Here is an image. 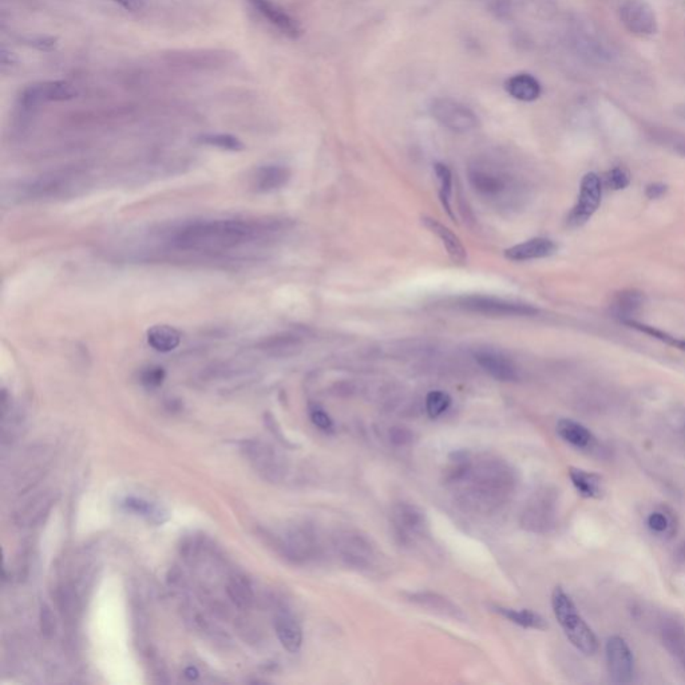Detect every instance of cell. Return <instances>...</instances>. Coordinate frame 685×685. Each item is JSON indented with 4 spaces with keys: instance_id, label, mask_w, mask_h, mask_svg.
I'll return each instance as SVG.
<instances>
[{
    "instance_id": "e575fe53",
    "label": "cell",
    "mask_w": 685,
    "mask_h": 685,
    "mask_svg": "<svg viewBox=\"0 0 685 685\" xmlns=\"http://www.w3.org/2000/svg\"><path fill=\"white\" fill-rule=\"evenodd\" d=\"M39 625H40L42 635L46 638H52L57 633V619H55V614L51 609L50 605H47V604H42V607H40Z\"/></svg>"
},
{
    "instance_id": "5b68a950",
    "label": "cell",
    "mask_w": 685,
    "mask_h": 685,
    "mask_svg": "<svg viewBox=\"0 0 685 685\" xmlns=\"http://www.w3.org/2000/svg\"><path fill=\"white\" fill-rule=\"evenodd\" d=\"M457 307L463 311L485 315L490 317H522L538 313L534 307L509 300L491 296H463L455 301Z\"/></svg>"
},
{
    "instance_id": "4dcf8cb0",
    "label": "cell",
    "mask_w": 685,
    "mask_h": 685,
    "mask_svg": "<svg viewBox=\"0 0 685 685\" xmlns=\"http://www.w3.org/2000/svg\"><path fill=\"white\" fill-rule=\"evenodd\" d=\"M623 323L625 325H628V327H631V328H635V329L643 332V334H647L649 336L655 337V339L660 340V341L668 344V346H672V347H676V349L685 351V340H683V339H677V337L672 336V335H669V334H667V332H664L661 329H657L655 327L638 323V322H636L633 319L625 320Z\"/></svg>"
},
{
    "instance_id": "ba28073f",
    "label": "cell",
    "mask_w": 685,
    "mask_h": 685,
    "mask_svg": "<svg viewBox=\"0 0 685 685\" xmlns=\"http://www.w3.org/2000/svg\"><path fill=\"white\" fill-rule=\"evenodd\" d=\"M605 653L611 680L617 684L631 683L635 672V659L632 650L623 637H609L605 645Z\"/></svg>"
},
{
    "instance_id": "836d02e7",
    "label": "cell",
    "mask_w": 685,
    "mask_h": 685,
    "mask_svg": "<svg viewBox=\"0 0 685 685\" xmlns=\"http://www.w3.org/2000/svg\"><path fill=\"white\" fill-rule=\"evenodd\" d=\"M435 175L438 181H439V187H439L440 199L443 201V205L447 209V212L451 214V209H450V197H451V187H452L451 172L446 165L436 163Z\"/></svg>"
},
{
    "instance_id": "484cf974",
    "label": "cell",
    "mask_w": 685,
    "mask_h": 685,
    "mask_svg": "<svg viewBox=\"0 0 685 685\" xmlns=\"http://www.w3.org/2000/svg\"><path fill=\"white\" fill-rule=\"evenodd\" d=\"M411 601L415 602V604H419L421 607H424L430 611H436V613H440L443 616H449V617H452V619H461L463 620V614H462V611L455 605L452 604L450 599L447 598L442 597V596H438V595H434V593H416V595H411Z\"/></svg>"
},
{
    "instance_id": "ffe728a7",
    "label": "cell",
    "mask_w": 685,
    "mask_h": 685,
    "mask_svg": "<svg viewBox=\"0 0 685 685\" xmlns=\"http://www.w3.org/2000/svg\"><path fill=\"white\" fill-rule=\"evenodd\" d=\"M424 225L438 236L449 253L450 259L457 264H464L467 253L459 240V237L452 233L446 225L440 224L434 218H424Z\"/></svg>"
},
{
    "instance_id": "d6a6232c",
    "label": "cell",
    "mask_w": 685,
    "mask_h": 685,
    "mask_svg": "<svg viewBox=\"0 0 685 685\" xmlns=\"http://www.w3.org/2000/svg\"><path fill=\"white\" fill-rule=\"evenodd\" d=\"M202 144L216 146L220 149L230 150V151H240L244 149V144L230 134H205L199 138Z\"/></svg>"
},
{
    "instance_id": "d590c367",
    "label": "cell",
    "mask_w": 685,
    "mask_h": 685,
    "mask_svg": "<svg viewBox=\"0 0 685 685\" xmlns=\"http://www.w3.org/2000/svg\"><path fill=\"white\" fill-rule=\"evenodd\" d=\"M605 185L611 190H623L631 184V175L623 168H613L604 177Z\"/></svg>"
},
{
    "instance_id": "277c9868",
    "label": "cell",
    "mask_w": 685,
    "mask_h": 685,
    "mask_svg": "<svg viewBox=\"0 0 685 685\" xmlns=\"http://www.w3.org/2000/svg\"><path fill=\"white\" fill-rule=\"evenodd\" d=\"M551 607L572 645L585 656H593L598 649L597 637L577 611L573 599L560 586L551 593Z\"/></svg>"
},
{
    "instance_id": "8fae6325",
    "label": "cell",
    "mask_w": 685,
    "mask_h": 685,
    "mask_svg": "<svg viewBox=\"0 0 685 685\" xmlns=\"http://www.w3.org/2000/svg\"><path fill=\"white\" fill-rule=\"evenodd\" d=\"M76 95H78V91L73 85L63 81H54V82L31 85L25 88L21 97V102L25 109H30L42 102H63V100H74Z\"/></svg>"
},
{
    "instance_id": "ee69618b",
    "label": "cell",
    "mask_w": 685,
    "mask_h": 685,
    "mask_svg": "<svg viewBox=\"0 0 685 685\" xmlns=\"http://www.w3.org/2000/svg\"><path fill=\"white\" fill-rule=\"evenodd\" d=\"M18 62V58L16 55L13 54V51L7 50L4 46H1L0 49V64H1V69L6 70V69H11Z\"/></svg>"
},
{
    "instance_id": "9c48e42d",
    "label": "cell",
    "mask_w": 685,
    "mask_h": 685,
    "mask_svg": "<svg viewBox=\"0 0 685 685\" xmlns=\"http://www.w3.org/2000/svg\"><path fill=\"white\" fill-rule=\"evenodd\" d=\"M335 546L341 558L349 565L367 569L375 560V549L371 541L358 532L347 530L336 536Z\"/></svg>"
},
{
    "instance_id": "c3c4849f",
    "label": "cell",
    "mask_w": 685,
    "mask_h": 685,
    "mask_svg": "<svg viewBox=\"0 0 685 685\" xmlns=\"http://www.w3.org/2000/svg\"><path fill=\"white\" fill-rule=\"evenodd\" d=\"M684 115H685V114H684Z\"/></svg>"
},
{
    "instance_id": "2e32d148",
    "label": "cell",
    "mask_w": 685,
    "mask_h": 685,
    "mask_svg": "<svg viewBox=\"0 0 685 685\" xmlns=\"http://www.w3.org/2000/svg\"><path fill=\"white\" fill-rule=\"evenodd\" d=\"M556 252L557 245L554 241L545 237H536L505 250V256L511 262H529L550 257Z\"/></svg>"
},
{
    "instance_id": "cb8c5ba5",
    "label": "cell",
    "mask_w": 685,
    "mask_h": 685,
    "mask_svg": "<svg viewBox=\"0 0 685 685\" xmlns=\"http://www.w3.org/2000/svg\"><path fill=\"white\" fill-rule=\"evenodd\" d=\"M148 343L151 349L166 353L180 346L181 334L170 325H153L148 331Z\"/></svg>"
},
{
    "instance_id": "7dc6e473",
    "label": "cell",
    "mask_w": 685,
    "mask_h": 685,
    "mask_svg": "<svg viewBox=\"0 0 685 685\" xmlns=\"http://www.w3.org/2000/svg\"><path fill=\"white\" fill-rule=\"evenodd\" d=\"M677 557H679V560H681L683 562H685V542L683 544V545H681V546H680V548H679V550H677Z\"/></svg>"
},
{
    "instance_id": "7402d4cb",
    "label": "cell",
    "mask_w": 685,
    "mask_h": 685,
    "mask_svg": "<svg viewBox=\"0 0 685 685\" xmlns=\"http://www.w3.org/2000/svg\"><path fill=\"white\" fill-rule=\"evenodd\" d=\"M506 90L513 98L533 102L541 95V85L533 75L517 74L506 82Z\"/></svg>"
},
{
    "instance_id": "5bb4252c",
    "label": "cell",
    "mask_w": 685,
    "mask_h": 685,
    "mask_svg": "<svg viewBox=\"0 0 685 685\" xmlns=\"http://www.w3.org/2000/svg\"><path fill=\"white\" fill-rule=\"evenodd\" d=\"M250 7L262 18L277 28L281 34L291 39H298L301 35L299 23L288 15L281 7L274 4L272 0H247Z\"/></svg>"
},
{
    "instance_id": "6da1fadb",
    "label": "cell",
    "mask_w": 685,
    "mask_h": 685,
    "mask_svg": "<svg viewBox=\"0 0 685 685\" xmlns=\"http://www.w3.org/2000/svg\"><path fill=\"white\" fill-rule=\"evenodd\" d=\"M446 481L466 508L490 513L510 498L515 474L508 462L497 457L462 451L451 459Z\"/></svg>"
},
{
    "instance_id": "8992f818",
    "label": "cell",
    "mask_w": 685,
    "mask_h": 685,
    "mask_svg": "<svg viewBox=\"0 0 685 685\" xmlns=\"http://www.w3.org/2000/svg\"><path fill=\"white\" fill-rule=\"evenodd\" d=\"M430 112L440 125L454 133H470L479 126V119L474 112L457 100L436 98L431 102Z\"/></svg>"
},
{
    "instance_id": "7bdbcfd3",
    "label": "cell",
    "mask_w": 685,
    "mask_h": 685,
    "mask_svg": "<svg viewBox=\"0 0 685 685\" xmlns=\"http://www.w3.org/2000/svg\"><path fill=\"white\" fill-rule=\"evenodd\" d=\"M668 192V187L665 184H660V182H655V184H649L648 187H645V196L648 197L649 199H659L665 196Z\"/></svg>"
},
{
    "instance_id": "4fadbf2b",
    "label": "cell",
    "mask_w": 685,
    "mask_h": 685,
    "mask_svg": "<svg viewBox=\"0 0 685 685\" xmlns=\"http://www.w3.org/2000/svg\"><path fill=\"white\" fill-rule=\"evenodd\" d=\"M621 21L625 27L638 35H650L657 30L656 16L647 3L632 0L623 4L621 8Z\"/></svg>"
},
{
    "instance_id": "44dd1931",
    "label": "cell",
    "mask_w": 685,
    "mask_h": 685,
    "mask_svg": "<svg viewBox=\"0 0 685 685\" xmlns=\"http://www.w3.org/2000/svg\"><path fill=\"white\" fill-rule=\"evenodd\" d=\"M569 478L578 491V494L584 498L598 499L604 496V482L602 476L596 473H590L582 469L570 467Z\"/></svg>"
},
{
    "instance_id": "9a60e30c",
    "label": "cell",
    "mask_w": 685,
    "mask_h": 685,
    "mask_svg": "<svg viewBox=\"0 0 685 685\" xmlns=\"http://www.w3.org/2000/svg\"><path fill=\"white\" fill-rule=\"evenodd\" d=\"M474 358L479 367L499 382H515L518 380V371L514 363L496 349H478Z\"/></svg>"
},
{
    "instance_id": "7c38bea8",
    "label": "cell",
    "mask_w": 685,
    "mask_h": 685,
    "mask_svg": "<svg viewBox=\"0 0 685 685\" xmlns=\"http://www.w3.org/2000/svg\"><path fill=\"white\" fill-rule=\"evenodd\" d=\"M392 523L399 537L404 541L423 536L427 529L424 511L411 503H399L394 508Z\"/></svg>"
},
{
    "instance_id": "f1b7e54d",
    "label": "cell",
    "mask_w": 685,
    "mask_h": 685,
    "mask_svg": "<svg viewBox=\"0 0 685 685\" xmlns=\"http://www.w3.org/2000/svg\"><path fill=\"white\" fill-rule=\"evenodd\" d=\"M124 506L129 511L136 513L138 515L146 517L150 521L156 523H163L168 520V513L163 508L153 505L145 499L129 497L124 500Z\"/></svg>"
},
{
    "instance_id": "60d3db41",
    "label": "cell",
    "mask_w": 685,
    "mask_h": 685,
    "mask_svg": "<svg viewBox=\"0 0 685 685\" xmlns=\"http://www.w3.org/2000/svg\"><path fill=\"white\" fill-rule=\"evenodd\" d=\"M27 45L40 51L54 50L58 45V40L52 37H30L27 40Z\"/></svg>"
},
{
    "instance_id": "f546056e",
    "label": "cell",
    "mask_w": 685,
    "mask_h": 685,
    "mask_svg": "<svg viewBox=\"0 0 685 685\" xmlns=\"http://www.w3.org/2000/svg\"><path fill=\"white\" fill-rule=\"evenodd\" d=\"M226 593L240 609H248L253 602V592L241 578H232L226 585Z\"/></svg>"
},
{
    "instance_id": "74e56055",
    "label": "cell",
    "mask_w": 685,
    "mask_h": 685,
    "mask_svg": "<svg viewBox=\"0 0 685 685\" xmlns=\"http://www.w3.org/2000/svg\"><path fill=\"white\" fill-rule=\"evenodd\" d=\"M165 370L158 365H151L142 371L141 382L146 387L161 386L165 380Z\"/></svg>"
},
{
    "instance_id": "603a6c76",
    "label": "cell",
    "mask_w": 685,
    "mask_h": 685,
    "mask_svg": "<svg viewBox=\"0 0 685 685\" xmlns=\"http://www.w3.org/2000/svg\"><path fill=\"white\" fill-rule=\"evenodd\" d=\"M557 433L565 442L570 443L577 449H586L595 440V436L589 428H586L584 424L574 422L572 419L558 421Z\"/></svg>"
},
{
    "instance_id": "ab89813d",
    "label": "cell",
    "mask_w": 685,
    "mask_h": 685,
    "mask_svg": "<svg viewBox=\"0 0 685 685\" xmlns=\"http://www.w3.org/2000/svg\"><path fill=\"white\" fill-rule=\"evenodd\" d=\"M311 421L312 423L315 424L316 427H319L320 430H324V431H329L334 427L332 419L329 418V415L324 410H322L320 407L311 409Z\"/></svg>"
},
{
    "instance_id": "52a82bcc",
    "label": "cell",
    "mask_w": 685,
    "mask_h": 685,
    "mask_svg": "<svg viewBox=\"0 0 685 685\" xmlns=\"http://www.w3.org/2000/svg\"><path fill=\"white\" fill-rule=\"evenodd\" d=\"M602 199V182L596 173H587L582 177L580 185V194L577 204L568 217L570 228H580L585 225L595 213L597 212Z\"/></svg>"
},
{
    "instance_id": "ac0fdd59",
    "label": "cell",
    "mask_w": 685,
    "mask_h": 685,
    "mask_svg": "<svg viewBox=\"0 0 685 685\" xmlns=\"http://www.w3.org/2000/svg\"><path fill=\"white\" fill-rule=\"evenodd\" d=\"M291 178V172L281 165H265L253 175L252 187L259 193H269L286 187Z\"/></svg>"
},
{
    "instance_id": "4316f807",
    "label": "cell",
    "mask_w": 685,
    "mask_h": 685,
    "mask_svg": "<svg viewBox=\"0 0 685 685\" xmlns=\"http://www.w3.org/2000/svg\"><path fill=\"white\" fill-rule=\"evenodd\" d=\"M644 304V295L637 291H623L611 303V312L621 322L631 320L636 312Z\"/></svg>"
},
{
    "instance_id": "8d00e7d4",
    "label": "cell",
    "mask_w": 685,
    "mask_h": 685,
    "mask_svg": "<svg viewBox=\"0 0 685 685\" xmlns=\"http://www.w3.org/2000/svg\"><path fill=\"white\" fill-rule=\"evenodd\" d=\"M299 337L293 335H280V336L271 337L264 343V349L274 351V352H283V351H291V349L299 347Z\"/></svg>"
},
{
    "instance_id": "e0dca14e",
    "label": "cell",
    "mask_w": 685,
    "mask_h": 685,
    "mask_svg": "<svg viewBox=\"0 0 685 685\" xmlns=\"http://www.w3.org/2000/svg\"><path fill=\"white\" fill-rule=\"evenodd\" d=\"M550 500L545 494H538L527 503L522 513L521 523L530 532H545L551 523L553 511L550 509Z\"/></svg>"
},
{
    "instance_id": "b9f144b4",
    "label": "cell",
    "mask_w": 685,
    "mask_h": 685,
    "mask_svg": "<svg viewBox=\"0 0 685 685\" xmlns=\"http://www.w3.org/2000/svg\"><path fill=\"white\" fill-rule=\"evenodd\" d=\"M390 438H391L392 443H395L398 446H403V445H407V443L411 442L412 434L407 428L395 427L390 431Z\"/></svg>"
},
{
    "instance_id": "3957f363",
    "label": "cell",
    "mask_w": 685,
    "mask_h": 685,
    "mask_svg": "<svg viewBox=\"0 0 685 685\" xmlns=\"http://www.w3.org/2000/svg\"><path fill=\"white\" fill-rule=\"evenodd\" d=\"M474 193L487 205L510 212L525 199L522 178L508 163L490 157L475 158L467 169Z\"/></svg>"
},
{
    "instance_id": "f6af8a7d",
    "label": "cell",
    "mask_w": 685,
    "mask_h": 685,
    "mask_svg": "<svg viewBox=\"0 0 685 685\" xmlns=\"http://www.w3.org/2000/svg\"><path fill=\"white\" fill-rule=\"evenodd\" d=\"M112 1L119 4L130 13H136L144 8V0H112Z\"/></svg>"
},
{
    "instance_id": "1f68e13d",
    "label": "cell",
    "mask_w": 685,
    "mask_h": 685,
    "mask_svg": "<svg viewBox=\"0 0 685 685\" xmlns=\"http://www.w3.org/2000/svg\"><path fill=\"white\" fill-rule=\"evenodd\" d=\"M451 398L447 392L431 391L426 398V410L431 418H438L449 410Z\"/></svg>"
},
{
    "instance_id": "83f0119b",
    "label": "cell",
    "mask_w": 685,
    "mask_h": 685,
    "mask_svg": "<svg viewBox=\"0 0 685 685\" xmlns=\"http://www.w3.org/2000/svg\"><path fill=\"white\" fill-rule=\"evenodd\" d=\"M496 611L502 614L505 619H508L511 623L520 625L526 629H538V631H545L548 628V623L544 617H541L538 613L529 609L522 611H515L510 608H502L497 607Z\"/></svg>"
},
{
    "instance_id": "7a4b0ae2",
    "label": "cell",
    "mask_w": 685,
    "mask_h": 685,
    "mask_svg": "<svg viewBox=\"0 0 685 685\" xmlns=\"http://www.w3.org/2000/svg\"><path fill=\"white\" fill-rule=\"evenodd\" d=\"M281 228V223L262 224L238 218L196 220L173 229L169 241L180 250H223L276 233Z\"/></svg>"
},
{
    "instance_id": "f35d334b",
    "label": "cell",
    "mask_w": 685,
    "mask_h": 685,
    "mask_svg": "<svg viewBox=\"0 0 685 685\" xmlns=\"http://www.w3.org/2000/svg\"><path fill=\"white\" fill-rule=\"evenodd\" d=\"M647 522H648L649 529L655 533H664L669 527L668 517L661 511H655L649 514Z\"/></svg>"
},
{
    "instance_id": "d6986e66",
    "label": "cell",
    "mask_w": 685,
    "mask_h": 685,
    "mask_svg": "<svg viewBox=\"0 0 685 685\" xmlns=\"http://www.w3.org/2000/svg\"><path fill=\"white\" fill-rule=\"evenodd\" d=\"M274 631L280 644L289 653H298L303 645V632L298 621L289 614H280L274 621Z\"/></svg>"
},
{
    "instance_id": "d4e9b609",
    "label": "cell",
    "mask_w": 685,
    "mask_h": 685,
    "mask_svg": "<svg viewBox=\"0 0 685 685\" xmlns=\"http://www.w3.org/2000/svg\"><path fill=\"white\" fill-rule=\"evenodd\" d=\"M69 180L70 175H52L40 177L37 181H34L30 187H27L28 194L33 197H52L58 196L64 190L70 189L69 187Z\"/></svg>"
},
{
    "instance_id": "30bf717a",
    "label": "cell",
    "mask_w": 685,
    "mask_h": 685,
    "mask_svg": "<svg viewBox=\"0 0 685 685\" xmlns=\"http://www.w3.org/2000/svg\"><path fill=\"white\" fill-rule=\"evenodd\" d=\"M245 452L252 464L269 481H279L286 472L284 461L276 450L260 440H250L245 443Z\"/></svg>"
},
{
    "instance_id": "bcb514c9",
    "label": "cell",
    "mask_w": 685,
    "mask_h": 685,
    "mask_svg": "<svg viewBox=\"0 0 685 685\" xmlns=\"http://www.w3.org/2000/svg\"><path fill=\"white\" fill-rule=\"evenodd\" d=\"M199 671H197L196 667H187V669H185V676H187V679H190V680H196L199 677Z\"/></svg>"
}]
</instances>
